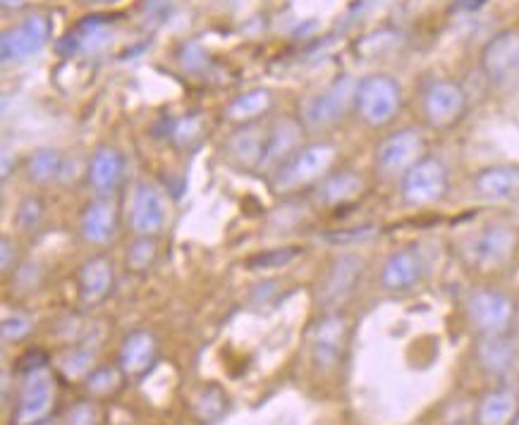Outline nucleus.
Returning a JSON list of instances; mask_svg holds the SVG:
<instances>
[{
    "label": "nucleus",
    "mask_w": 519,
    "mask_h": 425,
    "mask_svg": "<svg viewBox=\"0 0 519 425\" xmlns=\"http://www.w3.org/2000/svg\"><path fill=\"white\" fill-rule=\"evenodd\" d=\"M362 192H364V180L359 177V172L340 170V172H333V175H326L319 184H316L314 199L319 201L321 206L335 208L359 199Z\"/></svg>",
    "instance_id": "obj_21"
},
{
    "label": "nucleus",
    "mask_w": 519,
    "mask_h": 425,
    "mask_svg": "<svg viewBox=\"0 0 519 425\" xmlns=\"http://www.w3.org/2000/svg\"><path fill=\"white\" fill-rule=\"evenodd\" d=\"M173 137L180 146L194 144V141L199 139V120H194V117H187V120H182L180 125L175 127Z\"/></svg>",
    "instance_id": "obj_37"
},
{
    "label": "nucleus",
    "mask_w": 519,
    "mask_h": 425,
    "mask_svg": "<svg viewBox=\"0 0 519 425\" xmlns=\"http://www.w3.org/2000/svg\"><path fill=\"white\" fill-rule=\"evenodd\" d=\"M481 70L488 82L498 89L519 86V32L508 29L493 36L481 53Z\"/></svg>",
    "instance_id": "obj_6"
},
{
    "label": "nucleus",
    "mask_w": 519,
    "mask_h": 425,
    "mask_svg": "<svg viewBox=\"0 0 519 425\" xmlns=\"http://www.w3.org/2000/svg\"><path fill=\"white\" fill-rule=\"evenodd\" d=\"M122 375L125 373L118 371V368L99 366L84 378V390H87L91 397H111V394L120 390Z\"/></svg>",
    "instance_id": "obj_28"
},
{
    "label": "nucleus",
    "mask_w": 519,
    "mask_h": 425,
    "mask_svg": "<svg viewBox=\"0 0 519 425\" xmlns=\"http://www.w3.org/2000/svg\"><path fill=\"white\" fill-rule=\"evenodd\" d=\"M44 220V203H41L36 196H27V199L20 201L15 211V223L24 232H34L36 227L41 225Z\"/></svg>",
    "instance_id": "obj_32"
},
{
    "label": "nucleus",
    "mask_w": 519,
    "mask_h": 425,
    "mask_svg": "<svg viewBox=\"0 0 519 425\" xmlns=\"http://www.w3.org/2000/svg\"><path fill=\"white\" fill-rule=\"evenodd\" d=\"M3 5L5 8H20L22 0H3Z\"/></svg>",
    "instance_id": "obj_39"
},
{
    "label": "nucleus",
    "mask_w": 519,
    "mask_h": 425,
    "mask_svg": "<svg viewBox=\"0 0 519 425\" xmlns=\"http://www.w3.org/2000/svg\"><path fill=\"white\" fill-rule=\"evenodd\" d=\"M0 249H3V273H10L12 266H15V244L8 237H3Z\"/></svg>",
    "instance_id": "obj_38"
},
{
    "label": "nucleus",
    "mask_w": 519,
    "mask_h": 425,
    "mask_svg": "<svg viewBox=\"0 0 519 425\" xmlns=\"http://www.w3.org/2000/svg\"><path fill=\"white\" fill-rule=\"evenodd\" d=\"M510 425H519V414H517V416H515V421H512V423H510Z\"/></svg>",
    "instance_id": "obj_41"
},
{
    "label": "nucleus",
    "mask_w": 519,
    "mask_h": 425,
    "mask_svg": "<svg viewBox=\"0 0 519 425\" xmlns=\"http://www.w3.org/2000/svg\"><path fill=\"white\" fill-rule=\"evenodd\" d=\"M421 273V258L414 249H398L386 258L381 268V285L388 292H409L419 285Z\"/></svg>",
    "instance_id": "obj_16"
},
{
    "label": "nucleus",
    "mask_w": 519,
    "mask_h": 425,
    "mask_svg": "<svg viewBox=\"0 0 519 425\" xmlns=\"http://www.w3.org/2000/svg\"><path fill=\"white\" fill-rule=\"evenodd\" d=\"M347 337H350V323L343 313H328L311 330V354H314L316 368L333 371L343 359Z\"/></svg>",
    "instance_id": "obj_9"
},
{
    "label": "nucleus",
    "mask_w": 519,
    "mask_h": 425,
    "mask_svg": "<svg viewBox=\"0 0 519 425\" xmlns=\"http://www.w3.org/2000/svg\"><path fill=\"white\" fill-rule=\"evenodd\" d=\"M448 192V168L438 158L424 156L402 175L400 194L407 206H433Z\"/></svg>",
    "instance_id": "obj_5"
},
{
    "label": "nucleus",
    "mask_w": 519,
    "mask_h": 425,
    "mask_svg": "<svg viewBox=\"0 0 519 425\" xmlns=\"http://www.w3.org/2000/svg\"><path fill=\"white\" fill-rule=\"evenodd\" d=\"M467 113V94L450 79H436L424 91L426 122L436 129H450Z\"/></svg>",
    "instance_id": "obj_8"
},
{
    "label": "nucleus",
    "mask_w": 519,
    "mask_h": 425,
    "mask_svg": "<svg viewBox=\"0 0 519 425\" xmlns=\"http://www.w3.org/2000/svg\"><path fill=\"white\" fill-rule=\"evenodd\" d=\"M297 141H299V125H295L292 120L278 122V125L266 134L264 156H261L259 170L276 172L280 165H283L285 160L297 151Z\"/></svg>",
    "instance_id": "obj_23"
},
{
    "label": "nucleus",
    "mask_w": 519,
    "mask_h": 425,
    "mask_svg": "<svg viewBox=\"0 0 519 425\" xmlns=\"http://www.w3.org/2000/svg\"><path fill=\"white\" fill-rule=\"evenodd\" d=\"M362 273H364V261L359 256L347 254L335 258L319 287V304L323 309L331 313L338 311L340 306H343L345 301L357 292Z\"/></svg>",
    "instance_id": "obj_10"
},
{
    "label": "nucleus",
    "mask_w": 519,
    "mask_h": 425,
    "mask_svg": "<svg viewBox=\"0 0 519 425\" xmlns=\"http://www.w3.org/2000/svg\"><path fill=\"white\" fill-rule=\"evenodd\" d=\"M426 141L417 129H400L381 141L376 149V170L383 177H402L424 158Z\"/></svg>",
    "instance_id": "obj_7"
},
{
    "label": "nucleus",
    "mask_w": 519,
    "mask_h": 425,
    "mask_svg": "<svg viewBox=\"0 0 519 425\" xmlns=\"http://www.w3.org/2000/svg\"><path fill=\"white\" fill-rule=\"evenodd\" d=\"M517 344L508 335H481L476 342V361L491 378H508L517 368Z\"/></svg>",
    "instance_id": "obj_15"
},
{
    "label": "nucleus",
    "mask_w": 519,
    "mask_h": 425,
    "mask_svg": "<svg viewBox=\"0 0 519 425\" xmlns=\"http://www.w3.org/2000/svg\"><path fill=\"white\" fill-rule=\"evenodd\" d=\"M519 249V232L508 223H493L476 237L474 258L481 268L500 270L515 258Z\"/></svg>",
    "instance_id": "obj_12"
},
{
    "label": "nucleus",
    "mask_w": 519,
    "mask_h": 425,
    "mask_svg": "<svg viewBox=\"0 0 519 425\" xmlns=\"http://www.w3.org/2000/svg\"><path fill=\"white\" fill-rule=\"evenodd\" d=\"M63 373L65 378L77 380V378H87V375L94 371V351L91 349H72L70 354L63 359Z\"/></svg>",
    "instance_id": "obj_31"
},
{
    "label": "nucleus",
    "mask_w": 519,
    "mask_h": 425,
    "mask_svg": "<svg viewBox=\"0 0 519 425\" xmlns=\"http://www.w3.org/2000/svg\"><path fill=\"white\" fill-rule=\"evenodd\" d=\"M402 106L400 84L388 75H371L357 84L354 108L369 127H386Z\"/></svg>",
    "instance_id": "obj_2"
},
{
    "label": "nucleus",
    "mask_w": 519,
    "mask_h": 425,
    "mask_svg": "<svg viewBox=\"0 0 519 425\" xmlns=\"http://www.w3.org/2000/svg\"><path fill=\"white\" fill-rule=\"evenodd\" d=\"M53 406V380L46 371L29 373L24 380L17 409L12 414L15 425H34L44 421Z\"/></svg>",
    "instance_id": "obj_14"
},
{
    "label": "nucleus",
    "mask_w": 519,
    "mask_h": 425,
    "mask_svg": "<svg viewBox=\"0 0 519 425\" xmlns=\"http://www.w3.org/2000/svg\"><path fill=\"white\" fill-rule=\"evenodd\" d=\"M264 144H266V134L261 132L259 127H244L242 132H237L235 137L230 139L228 151L237 163L259 168L261 156H264Z\"/></svg>",
    "instance_id": "obj_25"
},
{
    "label": "nucleus",
    "mask_w": 519,
    "mask_h": 425,
    "mask_svg": "<svg viewBox=\"0 0 519 425\" xmlns=\"http://www.w3.org/2000/svg\"><path fill=\"white\" fill-rule=\"evenodd\" d=\"M65 425H101V414L96 409V404L79 402L67 411Z\"/></svg>",
    "instance_id": "obj_35"
},
{
    "label": "nucleus",
    "mask_w": 519,
    "mask_h": 425,
    "mask_svg": "<svg viewBox=\"0 0 519 425\" xmlns=\"http://www.w3.org/2000/svg\"><path fill=\"white\" fill-rule=\"evenodd\" d=\"M302 254L299 246H288V249H273V251H264V254L249 258V266L266 270V268H280V266H288L290 261Z\"/></svg>",
    "instance_id": "obj_33"
},
{
    "label": "nucleus",
    "mask_w": 519,
    "mask_h": 425,
    "mask_svg": "<svg viewBox=\"0 0 519 425\" xmlns=\"http://www.w3.org/2000/svg\"><path fill=\"white\" fill-rule=\"evenodd\" d=\"M34 425H58L56 421H48V418H44V421H39V423H34Z\"/></svg>",
    "instance_id": "obj_40"
},
{
    "label": "nucleus",
    "mask_w": 519,
    "mask_h": 425,
    "mask_svg": "<svg viewBox=\"0 0 519 425\" xmlns=\"http://www.w3.org/2000/svg\"><path fill=\"white\" fill-rule=\"evenodd\" d=\"M158 256V246L151 237H139L134 239L130 251H127V268L134 270V273H144V270H149L151 266H154Z\"/></svg>",
    "instance_id": "obj_30"
},
{
    "label": "nucleus",
    "mask_w": 519,
    "mask_h": 425,
    "mask_svg": "<svg viewBox=\"0 0 519 425\" xmlns=\"http://www.w3.org/2000/svg\"><path fill=\"white\" fill-rule=\"evenodd\" d=\"M519 414V397L510 387L486 392L476 406V423L479 425H510Z\"/></svg>",
    "instance_id": "obj_24"
},
{
    "label": "nucleus",
    "mask_w": 519,
    "mask_h": 425,
    "mask_svg": "<svg viewBox=\"0 0 519 425\" xmlns=\"http://www.w3.org/2000/svg\"><path fill=\"white\" fill-rule=\"evenodd\" d=\"M453 425H467V423H453Z\"/></svg>",
    "instance_id": "obj_42"
},
{
    "label": "nucleus",
    "mask_w": 519,
    "mask_h": 425,
    "mask_svg": "<svg viewBox=\"0 0 519 425\" xmlns=\"http://www.w3.org/2000/svg\"><path fill=\"white\" fill-rule=\"evenodd\" d=\"M168 203L166 196L151 184H139L130 203V225L139 237H154L166 227Z\"/></svg>",
    "instance_id": "obj_13"
},
{
    "label": "nucleus",
    "mask_w": 519,
    "mask_h": 425,
    "mask_svg": "<svg viewBox=\"0 0 519 425\" xmlns=\"http://www.w3.org/2000/svg\"><path fill=\"white\" fill-rule=\"evenodd\" d=\"M273 106V98L266 89H252L247 94L237 96L235 101L230 103L228 115L230 120L235 122H252L256 117H261L268 113V108Z\"/></svg>",
    "instance_id": "obj_27"
},
{
    "label": "nucleus",
    "mask_w": 519,
    "mask_h": 425,
    "mask_svg": "<svg viewBox=\"0 0 519 425\" xmlns=\"http://www.w3.org/2000/svg\"><path fill=\"white\" fill-rule=\"evenodd\" d=\"M51 39V20L46 15H29L22 24H17L15 29H8L0 41V55H3L5 63L12 60H24L29 55H36L41 48L46 46Z\"/></svg>",
    "instance_id": "obj_11"
},
{
    "label": "nucleus",
    "mask_w": 519,
    "mask_h": 425,
    "mask_svg": "<svg viewBox=\"0 0 519 425\" xmlns=\"http://www.w3.org/2000/svg\"><path fill=\"white\" fill-rule=\"evenodd\" d=\"M515 311V301L500 289L479 287L467 297V316L481 335H508Z\"/></svg>",
    "instance_id": "obj_4"
},
{
    "label": "nucleus",
    "mask_w": 519,
    "mask_h": 425,
    "mask_svg": "<svg viewBox=\"0 0 519 425\" xmlns=\"http://www.w3.org/2000/svg\"><path fill=\"white\" fill-rule=\"evenodd\" d=\"M122 172H125V160L118 149L101 146L94 151L89 160V184L99 194V199H111V194L120 187Z\"/></svg>",
    "instance_id": "obj_17"
},
{
    "label": "nucleus",
    "mask_w": 519,
    "mask_h": 425,
    "mask_svg": "<svg viewBox=\"0 0 519 425\" xmlns=\"http://www.w3.org/2000/svg\"><path fill=\"white\" fill-rule=\"evenodd\" d=\"M335 156H338V151L326 141L302 146L273 172V189L288 194L309 187V184H319L323 177L331 175Z\"/></svg>",
    "instance_id": "obj_1"
},
{
    "label": "nucleus",
    "mask_w": 519,
    "mask_h": 425,
    "mask_svg": "<svg viewBox=\"0 0 519 425\" xmlns=\"http://www.w3.org/2000/svg\"><path fill=\"white\" fill-rule=\"evenodd\" d=\"M113 280H115L113 263L103 256L91 258V261L84 263L82 270H79V275H77L79 299L89 306L101 304V301L111 294Z\"/></svg>",
    "instance_id": "obj_20"
},
{
    "label": "nucleus",
    "mask_w": 519,
    "mask_h": 425,
    "mask_svg": "<svg viewBox=\"0 0 519 425\" xmlns=\"http://www.w3.org/2000/svg\"><path fill=\"white\" fill-rule=\"evenodd\" d=\"M46 366H48V354H46V351H41V349L24 351L20 359H17V368H20L24 375L36 373V371H44Z\"/></svg>",
    "instance_id": "obj_36"
},
{
    "label": "nucleus",
    "mask_w": 519,
    "mask_h": 425,
    "mask_svg": "<svg viewBox=\"0 0 519 425\" xmlns=\"http://www.w3.org/2000/svg\"><path fill=\"white\" fill-rule=\"evenodd\" d=\"M357 98V82L350 77H340L321 94L311 96L302 106V122L309 129H326L338 125L343 117L354 108Z\"/></svg>",
    "instance_id": "obj_3"
},
{
    "label": "nucleus",
    "mask_w": 519,
    "mask_h": 425,
    "mask_svg": "<svg viewBox=\"0 0 519 425\" xmlns=\"http://www.w3.org/2000/svg\"><path fill=\"white\" fill-rule=\"evenodd\" d=\"M60 172H63V156L56 149H39L27 160L29 182L39 184V187L56 182Z\"/></svg>",
    "instance_id": "obj_26"
},
{
    "label": "nucleus",
    "mask_w": 519,
    "mask_h": 425,
    "mask_svg": "<svg viewBox=\"0 0 519 425\" xmlns=\"http://www.w3.org/2000/svg\"><path fill=\"white\" fill-rule=\"evenodd\" d=\"M0 332H3L5 342H20L29 335V332H32V320L22 316V313H12V316L3 320V328H0Z\"/></svg>",
    "instance_id": "obj_34"
},
{
    "label": "nucleus",
    "mask_w": 519,
    "mask_h": 425,
    "mask_svg": "<svg viewBox=\"0 0 519 425\" xmlns=\"http://www.w3.org/2000/svg\"><path fill=\"white\" fill-rule=\"evenodd\" d=\"M118 208L111 199H96L84 208L82 220H79V232L84 242L103 246L108 244L118 232Z\"/></svg>",
    "instance_id": "obj_18"
},
{
    "label": "nucleus",
    "mask_w": 519,
    "mask_h": 425,
    "mask_svg": "<svg viewBox=\"0 0 519 425\" xmlns=\"http://www.w3.org/2000/svg\"><path fill=\"white\" fill-rule=\"evenodd\" d=\"M476 194L488 201H508L519 196V168L515 165H491L476 172Z\"/></svg>",
    "instance_id": "obj_22"
},
{
    "label": "nucleus",
    "mask_w": 519,
    "mask_h": 425,
    "mask_svg": "<svg viewBox=\"0 0 519 425\" xmlns=\"http://www.w3.org/2000/svg\"><path fill=\"white\" fill-rule=\"evenodd\" d=\"M194 409H197V416L201 418V421L213 423L225 414V409H228V397H225V392L221 390V387L209 385L199 392Z\"/></svg>",
    "instance_id": "obj_29"
},
{
    "label": "nucleus",
    "mask_w": 519,
    "mask_h": 425,
    "mask_svg": "<svg viewBox=\"0 0 519 425\" xmlns=\"http://www.w3.org/2000/svg\"><path fill=\"white\" fill-rule=\"evenodd\" d=\"M156 354L158 347L154 335H151V332L137 330L132 332V335H127L125 342H122L118 366L127 378H139V375H144L154 366Z\"/></svg>",
    "instance_id": "obj_19"
}]
</instances>
